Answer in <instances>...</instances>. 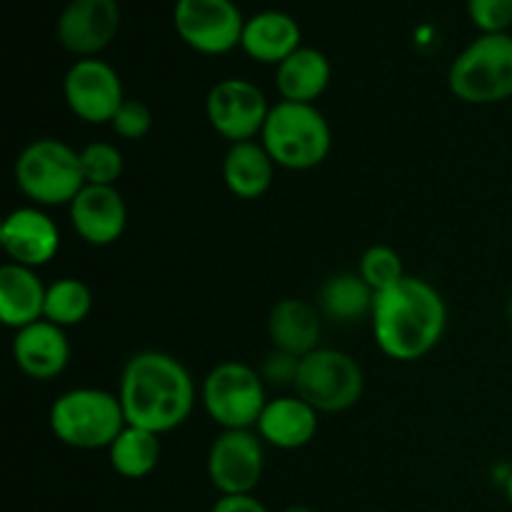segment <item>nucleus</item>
Listing matches in <instances>:
<instances>
[{"instance_id":"5701e85b","label":"nucleus","mask_w":512,"mask_h":512,"mask_svg":"<svg viewBox=\"0 0 512 512\" xmlns=\"http://www.w3.org/2000/svg\"><path fill=\"white\" fill-rule=\"evenodd\" d=\"M318 310L323 318L340 325H353L358 320H370L375 305V290L360 273H335L320 285Z\"/></svg>"},{"instance_id":"4be33fe9","label":"nucleus","mask_w":512,"mask_h":512,"mask_svg":"<svg viewBox=\"0 0 512 512\" xmlns=\"http://www.w3.org/2000/svg\"><path fill=\"white\" fill-rule=\"evenodd\" d=\"M278 165L268 155L260 140H243L233 143L225 153L220 173L223 183L235 198L240 200H258L273 185V175Z\"/></svg>"},{"instance_id":"2f4dec72","label":"nucleus","mask_w":512,"mask_h":512,"mask_svg":"<svg viewBox=\"0 0 512 512\" xmlns=\"http://www.w3.org/2000/svg\"><path fill=\"white\" fill-rule=\"evenodd\" d=\"M283 512H318V510L310 508V505H288Z\"/></svg>"},{"instance_id":"c756f323","label":"nucleus","mask_w":512,"mask_h":512,"mask_svg":"<svg viewBox=\"0 0 512 512\" xmlns=\"http://www.w3.org/2000/svg\"><path fill=\"white\" fill-rule=\"evenodd\" d=\"M300 360L303 358L285 353V350H270L265 355L263 365H260V375H263L265 385H273V388H295Z\"/></svg>"},{"instance_id":"7ed1b4c3","label":"nucleus","mask_w":512,"mask_h":512,"mask_svg":"<svg viewBox=\"0 0 512 512\" xmlns=\"http://www.w3.org/2000/svg\"><path fill=\"white\" fill-rule=\"evenodd\" d=\"M258 140L278 168L295 173L323 165L333 150L328 118L315 105L290 100H280L270 108Z\"/></svg>"},{"instance_id":"393cba45","label":"nucleus","mask_w":512,"mask_h":512,"mask_svg":"<svg viewBox=\"0 0 512 512\" xmlns=\"http://www.w3.org/2000/svg\"><path fill=\"white\" fill-rule=\"evenodd\" d=\"M93 310V293L88 285L78 278H60L48 285L45 298V320L60 325V328H75L83 323Z\"/></svg>"},{"instance_id":"7c9ffc66","label":"nucleus","mask_w":512,"mask_h":512,"mask_svg":"<svg viewBox=\"0 0 512 512\" xmlns=\"http://www.w3.org/2000/svg\"><path fill=\"white\" fill-rule=\"evenodd\" d=\"M210 512H270L255 495H220Z\"/></svg>"},{"instance_id":"1a4fd4ad","label":"nucleus","mask_w":512,"mask_h":512,"mask_svg":"<svg viewBox=\"0 0 512 512\" xmlns=\"http://www.w3.org/2000/svg\"><path fill=\"white\" fill-rule=\"evenodd\" d=\"M245 15L233 0H175L178 38L200 55H225L240 48Z\"/></svg>"},{"instance_id":"20e7f679","label":"nucleus","mask_w":512,"mask_h":512,"mask_svg":"<svg viewBox=\"0 0 512 512\" xmlns=\"http://www.w3.org/2000/svg\"><path fill=\"white\" fill-rule=\"evenodd\" d=\"M55 440L75 450H108L128 425L118 393L73 388L53 400L48 413Z\"/></svg>"},{"instance_id":"423d86ee","label":"nucleus","mask_w":512,"mask_h":512,"mask_svg":"<svg viewBox=\"0 0 512 512\" xmlns=\"http://www.w3.org/2000/svg\"><path fill=\"white\" fill-rule=\"evenodd\" d=\"M448 88L460 103L498 105L512 98V35H478L448 70Z\"/></svg>"},{"instance_id":"cd10ccee","label":"nucleus","mask_w":512,"mask_h":512,"mask_svg":"<svg viewBox=\"0 0 512 512\" xmlns=\"http://www.w3.org/2000/svg\"><path fill=\"white\" fill-rule=\"evenodd\" d=\"M110 128L123 140H143L153 130V110L143 100L125 98V103L110 120Z\"/></svg>"},{"instance_id":"4468645a","label":"nucleus","mask_w":512,"mask_h":512,"mask_svg":"<svg viewBox=\"0 0 512 512\" xmlns=\"http://www.w3.org/2000/svg\"><path fill=\"white\" fill-rule=\"evenodd\" d=\"M0 248L8 255V263L38 270L58 255L60 230L43 208L23 205L8 213L0 225Z\"/></svg>"},{"instance_id":"f8f14e48","label":"nucleus","mask_w":512,"mask_h":512,"mask_svg":"<svg viewBox=\"0 0 512 512\" xmlns=\"http://www.w3.org/2000/svg\"><path fill=\"white\" fill-rule=\"evenodd\" d=\"M63 98L70 113L90 125H110L125 103L123 80L103 58H80L63 78Z\"/></svg>"},{"instance_id":"473e14b6","label":"nucleus","mask_w":512,"mask_h":512,"mask_svg":"<svg viewBox=\"0 0 512 512\" xmlns=\"http://www.w3.org/2000/svg\"><path fill=\"white\" fill-rule=\"evenodd\" d=\"M505 498H508V503L512 508V470L508 473V478H505Z\"/></svg>"},{"instance_id":"6ab92c4d","label":"nucleus","mask_w":512,"mask_h":512,"mask_svg":"<svg viewBox=\"0 0 512 512\" xmlns=\"http://www.w3.org/2000/svg\"><path fill=\"white\" fill-rule=\"evenodd\" d=\"M323 333V313L318 305L303 298H280L270 308L268 335L275 350L305 358L320 348Z\"/></svg>"},{"instance_id":"dca6fc26","label":"nucleus","mask_w":512,"mask_h":512,"mask_svg":"<svg viewBox=\"0 0 512 512\" xmlns=\"http://www.w3.org/2000/svg\"><path fill=\"white\" fill-rule=\"evenodd\" d=\"M10 353H13L15 365L25 378L48 383V380H55L65 373L73 350H70L65 328L43 318L38 323L15 330Z\"/></svg>"},{"instance_id":"72a5a7b5","label":"nucleus","mask_w":512,"mask_h":512,"mask_svg":"<svg viewBox=\"0 0 512 512\" xmlns=\"http://www.w3.org/2000/svg\"><path fill=\"white\" fill-rule=\"evenodd\" d=\"M508 323H510V328H512V298H510V303H508Z\"/></svg>"},{"instance_id":"bb28decb","label":"nucleus","mask_w":512,"mask_h":512,"mask_svg":"<svg viewBox=\"0 0 512 512\" xmlns=\"http://www.w3.org/2000/svg\"><path fill=\"white\" fill-rule=\"evenodd\" d=\"M358 273L363 275L365 283L375 290V295L383 290L393 288L400 280L405 278V265L403 258L395 248L390 245H370L363 255H360Z\"/></svg>"},{"instance_id":"ddd939ff","label":"nucleus","mask_w":512,"mask_h":512,"mask_svg":"<svg viewBox=\"0 0 512 512\" xmlns=\"http://www.w3.org/2000/svg\"><path fill=\"white\" fill-rule=\"evenodd\" d=\"M118 0H70L58 15L55 38L68 53L80 58H98L120 30Z\"/></svg>"},{"instance_id":"9d476101","label":"nucleus","mask_w":512,"mask_h":512,"mask_svg":"<svg viewBox=\"0 0 512 512\" xmlns=\"http://www.w3.org/2000/svg\"><path fill=\"white\" fill-rule=\"evenodd\" d=\"M273 105L263 90L245 78H223L208 90L205 115L220 138L233 143L258 140Z\"/></svg>"},{"instance_id":"f257e3e1","label":"nucleus","mask_w":512,"mask_h":512,"mask_svg":"<svg viewBox=\"0 0 512 512\" xmlns=\"http://www.w3.org/2000/svg\"><path fill=\"white\" fill-rule=\"evenodd\" d=\"M118 398L128 425L173 433L190 418L198 388L190 370L163 350H140L123 365Z\"/></svg>"},{"instance_id":"aec40b11","label":"nucleus","mask_w":512,"mask_h":512,"mask_svg":"<svg viewBox=\"0 0 512 512\" xmlns=\"http://www.w3.org/2000/svg\"><path fill=\"white\" fill-rule=\"evenodd\" d=\"M48 285L33 268L5 263L0 268V320L5 328L20 330L45 318Z\"/></svg>"},{"instance_id":"9b49d317","label":"nucleus","mask_w":512,"mask_h":512,"mask_svg":"<svg viewBox=\"0 0 512 512\" xmlns=\"http://www.w3.org/2000/svg\"><path fill=\"white\" fill-rule=\"evenodd\" d=\"M205 470L220 495H253L265 473V443L255 430H223L210 445Z\"/></svg>"},{"instance_id":"0eeeda50","label":"nucleus","mask_w":512,"mask_h":512,"mask_svg":"<svg viewBox=\"0 0 512 512\" xmlns=\"http://www.w3.org/2000/svg\"><path fill=\"white\" fill-rule=\"evenodd\" d=\"M265 380L260 370L240 360L218 363L203 380L200 403L208 418L223 430H255L265 405Z\"/></svg>"},{"instance_id":"2eb2a0df","label":"nucleus","mask_w":512,"mask_h":512,"mask_svg":"<svg viewBox=\"0 0 512 512\" xmlns=\"http://www.w3.org/2000/svg\"><path fill=\"white\" fill-rule=\"evenodd\" d=\"M68 215L75 235L93 248L118 243L128 228V205L113 185H85L68 205Z\"/></svg>"},{"instance_id":"39448f33","label":"nucleus","mask_w":512,"mask_h":512,"mask_svg":"<svg viewBox=\"0 0 512 512\" xmlns=\"http://www.w3.org/2000/svg\"><path fill=\"white\" fill-rule=\"evenodd\" d=\"M15 185L38 208L70 205L85 188L80 153L58 138H38L15 158Z\"/></svg>"},{"instance_id":"412c9836","label":"nucleus","mask_w":512,"mask_h":512,"mask_svg":"<svg viewBox=\"0 0 512 512\" xmlns=\"http://www.w3.org/2000/svg\"><path fill=\"white\" fill-rule=\"evenodd\" d=\"M330 80H333V65L328 55L310 45H300L275 68V88L280 100L290 103L315 105V100L328 90Z\"/></svg>"},{"instance_id":"f3484780","label":"nucleus","mask_w":512,"mask_h":512,"mask_svg":"<svg viewBox=\"0 0 512 512\" xmlns=\"http://www.w3.org/2000/svg\"><path fill=\"white\" fill-rule=\"evenodd\" d=\"M320 428V413L300 395H280L268 400L255 433L265 445L278 450H300L313 443Z\"/></svg>"},{"instance_id":"a878e982","label":"nucleus","mask_w":512,"mask_h":512,"mask_svg":"<svg viewBox=\"0 0 512 512\" xmlns=\"http://www.w3.org/2000/svg\"><path fill=\"white\" fill-rule=\"evenodd\" d=\"M80 168H83L85 185H113V188H118L125 160L118 145L108 143V140H95L80 150Z\"/></svg>"},{"instance_id":"6e6552de","label":"nucleus","mask_w":512,"mask_h":512,"mask_svg":"<svg viewBox=\"0 0 512 512\" xmlns=\"http://www.w3.org/2000/svg\"><path fill=\"white\" fill-rule=\"evenodd\" d=\"M293 390L320 415L345 413L363 398L365 373L350 353L320 345L300 360Z\"/></svg>"},{"instance_id":"c85d7f7f","label":"nucleus","mask_w":512,"mask_h":512,"mask_svg":"<svg viewBox=\"0 0 512 512\" xmlns=\"http://www.w3.org/2000/svg\"><path fill=\"white\" fill-rule=\"evenodd\" d=\"M468 15L480 35L508 33L512 25V0H468Z\"/></svg>"},{"instance_id":"f03ea898","label":"nucleus","mask_w":512,"mask_h":512,"mask_svg":"<svg viewBox=\"0 0 512 512\" xmlns=\"http://www.w3.org/2000/svg\"><path fill=\"white\" fill-rule=\"evenodd\" d=\"M375 345L395 363H415L438 348L448 330V305L433 283L405 275L375 295L370 315Z\"/></svg>"},{"instance_id":"b1692460","label":"nucleus","mask_w":512,"mask_h":512,"mask_svg":"<svg viewBox=\"0 0 512 512\" xmlns=\"http://www.w3.org/2000/svg\"><path fill=\"white\" fill-rule=\"evenodd\" d=\"M163 435L150 433V430L125 425L123 433L113 440L108 448L110 468L125 480H143L160 465L163 458Z\"/></svg>"},{"instance_id":"a211bd4d","label":"nucleus","mask_w":512,"mask_h":512,"mask_svg":"<svg viewBox=\"0 0 512 512\" xmlns=\"http://www.w3.org/2000/svg\"><path fill=\"white\" fill-rule=\"evenodd\" d=\"M300 45H303V30L298 20L283 10H260L245 20L240 48L255 63L278 68Z\"/></svg>"}]
</instances>
